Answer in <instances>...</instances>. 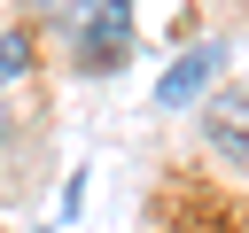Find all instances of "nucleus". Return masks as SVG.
I'll list each match as a JSON object with an SVG mask.
<instances>
[{
    "label": "nucleus",
    "mask_w": 249,
    "mask_h": 233,
    "mask_svg": "<svg viewBox=\"0 0 249 233\" xmlns=\"http://www.w3.org/2000/svg\"><path fill=\"white\" fill-rule=\"evenodd\" d=\"M210 70H218V47H195V54H187V62H179V70H171V78L156 85V101H195Z\"/></svg>",
    "instance_id": "1"
},
{
    "label": "nucleus",
    "mask_w": 249,
    "mask_h": 233,
    "mask_svg": "<svg viewBox=\"0 0 249 233\" xmlns=\"http://www.w3.org/2000/svg\"><path fill=\"white\" fill-rule=\"evenodd\" d=\"M109 47H124V8H93L86 16V62H101Z\"/></svg>",
    "instance_id": "2"
},
{
    "label": "nucleus",
    "mask_w": 249,
    "mask_h": 233,
    "mask_svg": "<svg viewBox=\"0 0 249 233\" xmlns=\"http://www.w3.org/2000/svg\"><path fill=\"white\" fill-rule=\"evenodd\" d=\"M23 62H31V47H23V31H0V85H8V78H16Z\"/></svg>",
    "instance_id": "3"
}]
</instances>
